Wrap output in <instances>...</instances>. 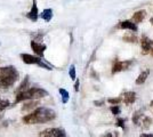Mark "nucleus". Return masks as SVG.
Segmentation results:
<instances>
[{
    "label": "nucleus",
    "instance_id": "22",
    "mask_svg": "<svg viewBox=\"0 0 153 137\" xmlns=\"http://www.w3.org/2000/svg\"><path fill=\"white\" fill-rule=\"evenodd\" d=\"M110 110L112 112V114H114V116L120 114V107H119V105H112Z\"/></svg>",
    "mask_w": 153,
    "mask_h": 137
},
{
    "label": "nucleus",
    "instance_id": "26",
    "mask_svg": "<svg viewBox=\"0 0 153 137\" xmlns=\"http://www.w3.org/2000/svg\"><path fill=\"white\" fill-rule=\"evenodd\" d=\"M79 85H80V82H79V80H76V85H74V90L76 91H79Z\"/></svg>",
    "mask_w": 153,
    "mask_h": 137
},
{
    "label": "nucleus",
    "instance_id": "20",
    "mask_svg": "<svg viewBox=\"0 0 153 137\" xmlns=\"http://www.w3.org/2000/svg\"><path fill=\"white\" fill-rule=\"evenodd\" d=\"M9 105H10V103L7 99H1L0 101V112H2L5 109H7Z\"/></svg>",
    "mask_w": 153,
    "mask_h": 137
},
{
    "label": "nucleus",
    "instance_id": "5",
    "mask_svg": "<svg viewBox=\"0 0 153 137\" xmlns=\"http://www.w3.org/2000/svg\"><path fill=\"white\" fill-rule=\"evenodd\" d=\"M39 137H66V133L62 128H47L39 134Z\"/></svg>",
    "mask_w": 153,
    "mask_h": 137
},
{
    "label": "nucleus",
    "instance_id": "8",
    "mask_svg": "<svg viewBox=\"0 0 153 137\" xmlns=\"http://www.w3.org/2000/svg\"><path fill=\"white\" fill-rule=\"evenodd\" d=\"M118 29H122V30H130L133 32H136L137 31V26L135 24L134 22L131 21H123V22H120L118 26Z\"/></svg>",
    "mask_w": 153,
    "mask_h": 137
},
{
    "label": "nucleus",
    "instance_id": "13",
    "mask_svg": "<svg viewBox=\"0 0 153 137\" xmlns=\"http://www.w3.org/2000/svg\"><path fill=\"white\" fill-rule=\"evenodd\" d=\"M151 124H152V119H151L150 117L144 116L143 119H142V121H140V127L143 129V130H146V129H149V128L151 127Z\"/></svg>",
    "mask_w": 153,
    "mask_h": 137
},
{
    "label": "nucleus",
    "instance_id": "6",
    "mask_svg": "<svg viewBox=\"0 0 153 137\" xmlns=\"http://www.w3.org/2000/svg\"><path fill=\"white\" fill-rule=\"evenodd\" d=\"M134 62L133 61H115L114 63H113V66H112V73L114 74V73H118V72H121L123 70H128L131 64H133Z\"/></svg>",
    "mask_w": 153,
    "mask_h": 137
},
{
    "label": "nucleus",
    "instance_id": "24",
    "mask_svg": "<svg viewBox=\"0 0 153 137\" xmlns=\"http://www.w3.org/2000/svg\"><path fill=\"white\" fill-rule=\"evenodd\" d=\"M117 126H118V127H121L122 129H125V119L118 118V120H117Z\"/></svg>",
    "mask_w": 153,
    "mask_h": 137
},
{
    "label": "nucleus",
    "instance_id": "15",
    "mask_svg": "<svg viewBox=\"0 0 153 137\" xmlns=\"http://www.w3.org/2000/svg\"><path fill=\"white\" fill-rule=\"evenodd\" d=\"M40 17L46 22H49L53 19V9L51 8H47L45 10H42V13L40 14Z\"/></svg>",
    "mask_w": 153,
    "mask_h": 137
},
{
    "label": "nucleus",
    "instance_id": "9",
    "mask_svg": "<svg viewBox=\"0 0 153 137\" xmlns=\"http://www.w3.org/2000/svg\"><path fill=\"white\" fill-rule=\"evenodd\" d=\"M136 101V93L135 91H126L123 97H122V102L126 105L134 104Z\"/></svg>",
    "mask_w": 153,
    "mask_h": 137
},
{
    "label": "nucleus",
    "instance_id": "21",
    "mask_svg": "<svg viewBox=\"0 0 153 137\" xmlns=\"http://www.w3.org/2000/svg\"><path fill=\"white\" fill-rule=\"evenodd\" d=\"M69 74H70V78L72 80H76V66L71 65L70 66V71H69Z\"/></svg>",
    "mask_w": 153,
    "mask_h": 137
},
{
    "label": "nucleus",
    "instance_id": "25",
    "mask_svg": "<svg viewBox=\"0 0 153 137\" xmlns=\"http://www.w3.org/2000/svg\"><path fill=\"white\" fill-rule=\"evenodd\" d=\"M94 104H95L96 106H102V105L104 104V99H102V101H95Z\"/></svg>",
    "mask_w": 153,
    "mask_h": 137
},
{
    "label": "nucleus",
    "instance_id": "18",
    "mask_svg": "<svg viewBox=\"0 0 153 137\" xmlns=\"http://www.w3.org/2000/svg\"><path fill=\"white\" fill-rule=\"evenodd\" d=\"M59 94H61V96H62V103H63V104H66L68 101H69V98H70L69 93L65 90V89H63V88H59Z\"/></svg>",
    "mask_w": 153,
    "mask_h": 137
},
{
    "label": "nucleus",
    "instance_id": "2",
    "mask_svg": "<svg viewBox=\"0 0 153 137\" xmlns=\"http://www.w3.org/2000/svg\"><path fill=\"white\" fill-rule=\"evenodd\" d=\"M19 79V72L14 66L0 69V88H8L13 86Z\"/></svg>",
    "mask_w": 153,
    "mask_h": 137
},
{
    "label": "nucleus",
    "instance_id": "27",
    "mask_svg": "<svg viewBox=\"0 0 153 137\" xmlns=\"http://www.w3.org/2000/svg\"><path fill=\"white\" fill-rule=\"evenodd\" d=\"M140 137H153V134H145V133H143Z\"/></svg>",
    "mask_w": 153,
    "mask_h": 137
},
{
    "label": "nucleus",
    "instance_id": "23",
    "mask_svg": "<svg viewBox=\"0 0 153 137\" xmlns=\"http://www.w3.org/2000/svg\"><path fill=\"white\" fill-rule=\"evenodd\" d=\"M101 137H119V134L117 131H108V133L103 134Z\"/></svg>",
    "mask_w": 153,
    "mask_h": 137
},
{
    "label": "nucleus",
    "instance_id": "16",
    "mask_svg": "<svg viewBox=\"0 0 153 137\" xmlns=\"http://www.w3.org/2000/svg\"><path fill=\"white\" fill-rule=\"evenodd\" d=\"M122 39L125 40L126 42H131V44H136V42L138 41L137 36L134 34V33H126V34L122 37Z\"/></svg>",
    "mask_w": 153,
    "mask_h": 137
},
{
    "label": "nucleus",
    "instance_id": "7",
    "mask_svg": "<svg viewBox=\"0 0 153 137\" xmlns=\"http://www.w3.org/2000/svg\"><path fill=\"white\" fill-rule=\"evenodd\" d=\"M140 46H142V54L143 55H147L149 53H151L153 41L150 38H147L146 36H143L142 39H140Z\"/></svg>",
    "mask_w": 153,
    "mask_h": 137
},
{
    "label": "nucleus",
    "instance_id": "11",
    "mask_svg": "<svg viewBox=\"0 0 153 137\" xmlns=\"http://www.w3.org/2000/svg\"><path fill=\"white\" fill-rule=\"evenodd\" d=\"M27 19H30L31 21L33 22H36V21L38 20V16H39V13H38V7H37V1L36 0H33V6H32V9L27 13Z\"/></svg>",
    "mask_w": 153,
    "mask_h": 137
},
{
    "label": "nucleus",
    "instance_id": "28",
    "mask_svg": "<svg viewBox=\"0 0 153 137\" xmlns=\"http://www.w3.org/2000/svg\"><path fill=\"white\" fill-rule=\"evenodd\" d=\"M151 55L153 56V46H152V48H151Z\"/></svg>",
    "mask_w": 153,
    "mask_h": 137
},
{
    "label": "nucleus",
    "instance_id": "10",
    "mask_svg": "<svg viewBox=\"0 0 153 137\" xmlns=\"http://www.w3.org/2000/svg\"><path fill=\"white\" fill-rule=\"evenodd\" d=\"M31 47H32V49H33V52L36 53L38 56H40L41 59L44 57V52H45V49H46L45 45L38 44V42H36V41H31Z\"/></svg>",
    "mask_w": 153,
    "mask_h": 137
},
{
    "label": "nucleus",
    "instance_id": "1",
    "mask_svg": "<svg viewBox=\"0 0 153 137\" xmlns=\"http://www.w3.org/2000/svg\"><path fill=\"white\" fill-rule=\"evenodd\" d=\"M56 117L55 112L49 107H38L33 112L26 114L23 118V122L26 124H45L54 120Z\"/></svg>",
    "mask_w": 153,
    "mask_h": 137
},
{
    "label": "nucleus",
    "instance_id": "12",
    "mask_svg": "<svg viewBox=\"0 0 153 137\" xmlns=\"http://www.w3.org/2000/svg\"><path fill=\"white\" fill-rule=\"evenodd\" d=\"M145 16H146V12H145L144 9H142V10H137V12L134 13V15H133V17H131V22H134L135 24H136V23H140L142 21L145 19Z\"/></svg>",
    "mask_w": 153,
    "mask_h": 137
},
{
    "label": "nucleus",
    "instance_id": "14",
    "mask_svg": "<svg viewBox=\"0 0 153 137\" xmlns=\"http://www.w3.org/2000/svg\"><path fill=\"white\" fill-rule=\"evenodd\" d=\"M149 74H150V70H145V71L142 72L140 76H138V78L136 79V85H143L146 81Z\"/></svg>",
    "mask_w": 153,
    "mask_h": 137
},
{
    "label": "nucleus",
    "instance_id": "30",
    "mask_svg": "<svg viewBox=\"0 0 153 137\" xmlns=\"http://www.w3.org/2000/svg\"><path fill=\"white\" fill-rule=\"evenodd\" d=\"M151 106H153V101L151 102Z\"/></svg>",
    "mask_w": 153,
    "mask_h": 137
},
{
    "label": "nucleus",
    "instance_id": "19",
    "mask_svg": "<svg viewBox=\"0 0 153 137\" xmlns=\"http://www.w3.org/2000/svg\"><path fill=\"white\" fill-rule=\"evenodd\" d=\"M108 102L112 105H119L122 102V97H117V98H108Z\"/></svg>",
    "mask_w": 153,
    "mask_h": 137
},
{
    "label": "nucleus",
    "instance_id": "3",
    "mask_svg": "<svg viewBox=\"0 0 153 137\" xmlns=\"http://www.w3.org/2000/svg\"><path fill=\"white\" fill-rule=\"evenodd\" d=\"M48 93L42 89V88H39V87H32L29 89H23V90H19L17 96H16V101L15 103H19V102H23V101H27V99H37V98H42L47 96Z\"/></svg>",
    "mask_w": 153,
    "mask_h": 137
},
{
    "label": "nucleus",
    "instance_id": "29",
    "mask_svg": "<svg viewBox=\"0 0 153 137\" xmlns=\"http://www.w3.org/2000/svg\"><path fill=\"white\" fill-rule=\"evenodd\" d=\"M150 22L152 23V25H153V17H152V19H151V20H150Z\"/></svg>",
    "mask_w": 153,
    "mask_h": 137
},
{
    "label": "nucleus",
    "instance_id": "17",
    "mask_svg": "<svg viewBox=\"0 0 153 137\" xmlns=\"http://www.w3.org/2000/svg\"><path fill=\"white\" fill-rule=\"evenodd\" d=\"M143 113L140 111H136L134 113V116H133V122H134L136 126H140V121H142V119H143Z\"/></svg>",
    "mask_w": 153,
    "mask_h": 137
},
{
    "label": "nucleus",
    "instance_id": "4",
    "mask_svg": "<svg viewBox=\"0 0 153 137\" xmlns=\"http://www.w3.org/2000/svg\"><path fill=\"white\" fill-rule=\"evenodd\" d=\"M21 57L23 59V62L26 64H36L38 66H41L46 70H53V66L47 65L42 62V59H40V57H36V56H31L29 54H21Z\"/></svg>",
    "mask_w": 153,
    "mask_h": 137
}]
</instances>
